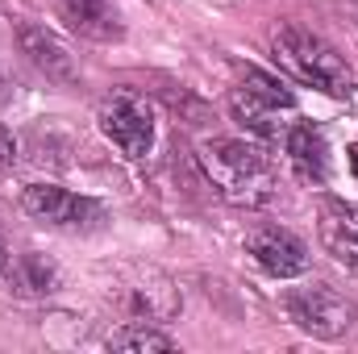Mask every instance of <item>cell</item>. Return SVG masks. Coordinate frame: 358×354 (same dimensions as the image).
Here are the masks:
<instances>
[{
	"mask_svg": "<svg viewBox=\"0 0 358 354\" xmlns=\"http://www.w3.org/2000/svg\"><path fill=\"white\" fill-rule=\"evenodd\" d=\"M200 167L208 183L217 187V196H225L229 204L242 208H263L279 192V176L271 167V159L238 138H208L200 142Z\"/></svg>",
	"mask_w": 358,
	"mask_h": 354,
	"instance_id": "obj_1",
	"label": "cell"
},
{
	"mask_svg": "<svg viewBox=\"0 0 358 354\" xmlns=\"http://www.w3.org/2000/svg\"><path fill=\"white\" fill-rule=\"evenodd\" d=\"M271 55L287 76H296L300 84L325 92V96H350L355 92V76H350L346 59L304 25H279L271 38Z\"/></svg>",
	"mask_w": 358,
	"mask_h": 354,
	"instance_id": "obj_2",
	"label": "cell"
},
{
	"mask_svg": "<svg viewBox=\"0 0 358 354\" xmlns=\"http://www.w3.org/2000/svg\"><path fill=\"white\" fill-rule=\"evenodd\" d=\"M100 134L125 155V159H146L155 146V108L142 92L134 88H117L108 92L96 108Z\"/></svg>",
	"mask_w": 358,
	"mask_h": 354,
	"instance_id": "obj_3",
	"label": "cell"
},
{
	"mask_svg": "<svg viewBox=\"0 0 358 354\" xmlns=\"http://www.w3.org/2000/svg\"><path fill=\"white\" fill-rule=\"evenodd\" d=\"M283 309H287V321L300 334L317 338V342H338L342 334H350V325H355V317H358L355 300H346L329 283H308V288L287 292Z\"/></svg>",
	"mask_w": 358,
	"mask_h": 354,
	"instance_id": "obj_4",
	"label": "cell"
},
{
	"mask_svg": "<svg viewBox=\"0 0 358 354\" xmlns=\"http://www.w3.org/2000/svg\"><path fill=\"white\" fill-rule=\"evenodd\" d=\"M292 104H296V96L283 88L275 76L259 71V67H246L242 80H238V88L229 92V113H234V121L246 125V129L259 134V138H279L275 117H279V108H292Z\"/></svg>",
	"mask_w": 358,
	"mask_h": 354,
	"instance_id": "obj_5",
	"label": "cell"
},
{
	"mask_svg": "<svg viewBox=\"0 0 358 354\" xmlns=\"http://www.w3.org/2000/svg\"><path fill=\"white\" fill-rule=\"evenodd\" d=\"M21 204H25V213H29L34 221L50 225V229H71V234H80V229H92V225L104 221V208H100L96 200L76 196V192H67V187H55V183H29V187L21 192Z\"/></svg>",
	"mask_w": 358,
	"mask_h": 354,
	"instance_id": "obj_6",
	"label": "cell"
},
{
	"mask_svg": "<svg viewBox=\"0 0 358 354\" xmlns=\"http://www.w3.org/2000/svg\"><path fill=\"white\" fill-rule=\"evenodd\" d=\"M246 255L263 267L267 275H275V279H292V275H304L308 271V246L296 234L279 229V225L255 229L246 238Z\"/></svg>",
	"mask_w": 358,
	"mask_h": 354,
	"instance_id": "obj_7",
	"label": "cell"
},
{
	"mask_svg": "<svg viewBox=\"0 0 358 354\" xmlns=\"http://www.w3.org/2000/svg\"><path fill=\"white\" fill-rule=\"evenodd\" d=\"M321 246L334 255V263L358 275V204L346 200H325L321 204V221H317Z\"/></svg>",
	"mask_w": 358,
	"mask_h": 354,
	"instance_id": "obj_8",
	"label": "cell"
},
{
	"mask_svg": "<svg viewBox=\"0 0 358 354\" xmlns=\"http://www.w3.org/2000/svg\"><path fill=\"white\" fill-rule=\"evenodd\" d=\"M17 38H21V50L29 55V63H34L46 80H55V84H76V80H80V67H76L71 50H67L50 29H42V25H21Z\"/></svg>",
	"mask_w": 358,
	"mask_h": 354,
	"instance_id": "obj_9",
	"label": "cell"
},
{
	"mask_svg": "<svg viewBox=\"0 0 358 354\" xmlns=\"http://www.w3.org/2000/svg\"><path fill=\"white\" fill-rule=\"evenodd\" d=\"M283 150H287L292 167L304 179H317V183H321V179L329 176V142H325V134H321L313 121L292 125V129L283 134Z\"/></svg>",
	"mask_w": 358,
	"mask_h": 354,
	"instance_id": "obj_10",
	"label": "cell"
},
{
	"mask_svg": "<svg viewBox=\"0 0 358 354\" xmlns=\"http://www.w3.org/2000/svg\"><path fill=\"white\" fill-rule=\"evenodd\" d=\"M59 13L84 38H96V42L121 38V21H117L113 0H59Z\"/></svg>",
	"mask_w": 358,
	"mask_h": 354,
	"instance_id": "obj_11",
	"label": "cell"
},
{
	"mask_svg": "<svg viewBox=\"0 0 358 354\" xmlns=\"http://www.w3.org/2000/svg\"><path fill=\"white\" fill-rule=\"evenodd\" d=\"M4 283L17 296H50L59 288V271L46 263L42 255H13L8 271H4Z\"/></svg>",
	"mask_w": 358,
	"mask_h": 354,
	"instance_id": "obj_12",
	"label": "cell"
},
{
	"mask_svg": "<svg viewBox=\"0 0 358 354\" xmlns=\"http://www.w3.org/2000/svg\"><path fill=\"white\" fill-rule=\"evenodd\" d=\"M104 346L108 351H176V338H167L155 325H125V330L108 334Z\"/></svg>",
	"mask_w": 358,
	"mask_h": 354,
	"instance_id": "obj_13",
	"label": "cell"
},
{
	"mask_svg": "<svg viewBox=\"0 0 358 354\" xmlns=\"http://www.w3.org/2000/svg\"><path fill=\"white\" fill-rule=\"evenodd\" d=\"M17 159V142H13V134L0 125V163H13Z\"/></svg>",
	"mask_w": 358,
	"mask_h": 354,
	"instance_id": "obj_14",
	"label": "cell"
},
{
	"mask_svg": "<svg viewBox=\"0 0 358 354\" xmlns=\"http://www.w3.org/2000/svg\"><path fill=\"white\" fill-rule=\"evenodd\" d=\"M8 259H13V255H8V246H4V238H0V283H4V271H8Z\"/></svg>",
	"mask_w": 358,
	"mask_h": 354,
	"instance_id": "obj_15",
	"label": "cell"
},
{
	"mask_svg": "<svg viewBox=\"0 0 358 354\" xmlns=\"http://www.w3.org/2000/svg\"><path fill=\"white\" fill-rule=\"evenodd\" d=\"M346 155H350V167H355V176H358V146H350Z\"/></svg>",
	"mask_w": 358,
	"mask_h": 354,
	"instance_id": "obj_16",
	"label": "cell"
},
{
	"mask_svg": "<svg viewBox=\"0 0 358 354\" xmlns=\"http://www.w3.org/2000/svg\"><path fill=\"white\" fill-rule=\"evenodd\" d=\"M0 84H4V80H0Z\"/></svg>",
	"mask_w": 358,
	"mask_h": 354,
	"instance_id": "obj_17",
	"label": "cell"
}]
</instances>
